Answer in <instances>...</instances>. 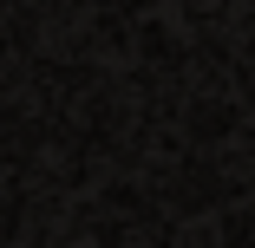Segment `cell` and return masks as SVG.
<instances>
[]
</instances>
